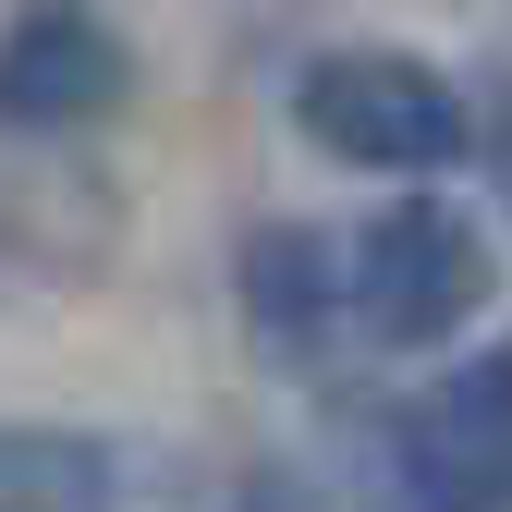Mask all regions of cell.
I'll return each mask as SVG.
<instances>
[{
	"label": "cell",
	"instance_id": "cell-7",
	"mask_svg": "<svg viewBox=\"0 0 512 512\" xmlns=\"http://www.w3.org/2000/svg\"><path fill=\"white\" fill-rule=\"evenodd\" d=\"M232 512H330V500H317V476H305V464H244Z\"/></svg>",
	"mask_w": 512,
	"mask_h": 512
},
{
	"label": "cell",
	"instance_id": "cell-4",
	"mask_svg": "<svg viewBox=\"0 0 512 512\" xmlns=\"http://www.w3.org/2000/svg\"><path fill=\"white\" fill-rule=\"evenodd\" d=\"M135 98V37L110 0H13L0 25V135H86Z\"/></svg>",
	"mask_w": 512,
	"mask_h": 512
},
{
	"label": "cell",
	"instance_id": "cell-3",
	"mask_svg": "<svg viewBox=\"0 0 512 512\" xmlns=\"http://www.w3.org/2000/svg\"><path fill=\"white\" fill-rule=\"evenodd\" d=\"M391 500L403 512H512V342L452 354L391 403Z\"/></svg>",
	"mask_w": 512,
	"mask_h": 512
},
{
	"label": "cell",
	"instance_id": "cell-6",
	"mask_svg": "<svg viewBox=\"0 0 512 512\" xmlns=\"http://www.w3.org/2000/svg\"><path fill=\"white\" fill-rule=\"evenodd\" d=\"M232 293H244V317H256V342H281V354H317V342L354 317L342 244L317 232V220H256L244 256H232Z\"/></svg>",
	"mask_w": 512,
	"mask_h": 512
},
{
	"label": "cell",
	"instance_id": "cell-1",
	"mask_svg": "<svg viewBox=\"0 0 512 512\" xmlns=\"http://www.w3.org/2000/svg\"><path fill=\"white\" fill-rule=\"evenodd\" d=\"M342 293H354V330L366 342L439 354L452 330H476V305L500 293V256H488L476 208H452V196H391V208L342 244Z\"/></svg>",
	"mask_w": 512,
	"mask_h": 512
},
{
	"label": "cell",
	"instance_id": "cell-5",
	"mask_svg": "<svg viewBox=\"0 0 512 512\" xmlns=\"http://www.w3.org/2000/svg\"><path fill=\"white\" fill-rule=\"evenodd\" d=\"M183 500H196V476L159 439L0 415V512H183Z\"/></svg>",
	"mask_w": 512,
	"mask_h": 512
},
{
	"label": "cell",
	"instance_id": "cell-2",
	"mask_svg": "<svg viewBox=\"0 0 512 512\" xmlns=\"http://www.w3.org/2000/svg\"><path fill=\"white\" fill-rule=\"evenodd\" d=\"M293 122L305 147H330L354 171H452L464 159V86L415 49H317L293 74Z\"/></svg>",
	"mask_w": 512,
	"mask_h": 512
}]
</instances>
